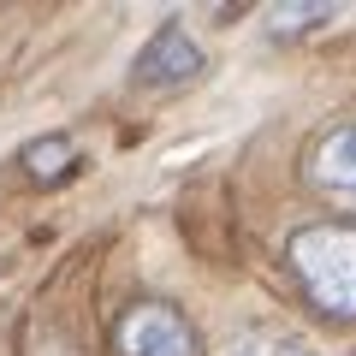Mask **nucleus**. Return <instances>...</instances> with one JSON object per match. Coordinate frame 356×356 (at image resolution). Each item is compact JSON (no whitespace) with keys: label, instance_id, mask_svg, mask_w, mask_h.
Segmentation results:
<instances>
[{"label":"nucleus","instance_id":"6e6552de","mask_svg":"<svg viewBox=\"0 0 356 356\" xmlns=\"http://www.w3.org/2000/svg\"><path fill=\"white\" fill-rule=\"evenodd\" d=\"M344 208H356V196H344Z\"/></svg>","mask_w":356,"mask_h":356},{"label":"nucleus","instance_id":"7ed1b4c3","mask_svg":"<svg viewBox=\"0 0 356 356\" xmlns=\"http://www.w3.org/2000/svg\"><path fill=\"white\" fill-rule=\"evenodd\" d=\"M202 65H208V54L191 36V24L184 18H166L143 42V54L131 60V83L137 89H178V83H191V77H202Z\"/></svg>","mask_w":356,"mask_h":356},{"label":"nucleus","instance_id":"f257e3e1","mask_svg":"<svg viewBox=\"0 0 356 356\" xmlns=\"http://www.w3.org/2000/svg\"><path fill=\"white\" fill-rule=\"evenodd\" d=\"M303 297L327 321H356V220H315L285 243Z\"/></svg>","mask_w":356,"mask_h":356},{"label":"nucleus","instance_id":"f03ea898","mask_svg":"<svg viewBox=\"0 0 356 356\" xmlns=\"http://www.w3.org/2000/svg\"><path fill=\"white\" fill-rule=\"evenodd\" d=\"M113 350L119 356H202V339L184 321V309L166 297H137L113 321Z\"/></svg>","mask_w":356,"mask_h":356},{"label":"nucleus","instance_id":"20e7f679","mask_svg":"<svg viewBox=\"0 0 356 356\" xmlns=\"http://www.w3.org/2000/svg\"><path fill=\"white\" fill-rule=\"evenodd\" d=\"M309 184L327 196H356V119H344V125L321 131L315 143H309V161H303Z\"/></svg>","mask_w":356,"mask_h":356},{"label":"nucleus","instance_id":"39448f33","mask_svg":"<svg viewBox=\"0 0 356 356\" xmlns=\"http://www.w3.org/2000/svg\"><path fill=\"white\" fill-rule=\"evenodd\" d=\"M332 0H315V6H303V0H285V6H273V13L261 18V30L273 42H291V36H309V30H321V24H332Z\"/></svg>","mask_w":356,"mask_h":356},{"label":"nucleus","instance_id":"0eeeda50","mask_svg":"<svg viewBox=\"0 0 356 356\" xmlns=\"http://www.w3.org/2000/svg\"><path fill=\"white\" fill-rule=\"evenodd\" d=\"M220 356H315L303 339H285V332H243V339H232Z\"/></svg>","mask_w":356,"mask_h":356},{"label":"nucleus","instance_id":"423d86ee","mask_svg":"<svg viewBox=\"0 0 356 356\" xmlns=\"http://www.w3.org/2000/svg\"><path fill=\"white\" fill-rule=\"evenodd\" d=\"M72 161H77L72 137H42V143H30V149H24V172L42 178V184H54L60 172H72Z\"/></svg>","mask_w":356,"mask_h":356}]
</instances>
